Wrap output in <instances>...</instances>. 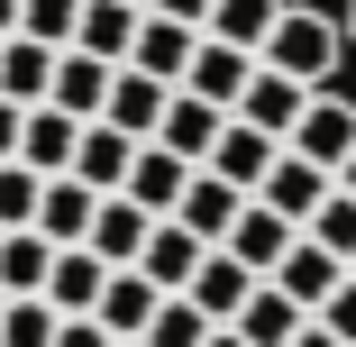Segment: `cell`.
<instances>
[{"instance_id": "44", "label": "cell", "mask_w": 356, "mask_h": 347, "mask_svg": "<svg viewBox=\"0 0 356 347\" xmlns=\"http://www.w3.org/2000/svg\"><path fill=\"white\" fill-rule=\"evenodd\" d=\"M0 311H10V293H0Z\"/></svg>"}, {"instance_id": "33", "label": "cell", "mask_w": 356, "mask_h": 347, "mask_svg": "<svg viewBox=\"0 0 356 347\" xmlns=\"http://www.w3.org/2000/svg\"><path fill=\"white\" fill-rule=\"evenodd\" d=\"M311 320H320V329H329L338 347H356V265H347V284H338V293H329V302H320Z\"/></svg>"}, {"instance_id": "2", "label": "cell", "mask_w": 356, "mask_h": 347, "mask_svg": "<svg viewBox=\"0 0 356 347\" xmlns=\"http://www.w3.org/2000/svg\"><path fill=\"white\" fill-rule=\"evenodd\" d=\"M247 83H256V55H247V46H220V37H201L192 74H183L174 92H192V101H210V110H238Z\"/></svg>"}, {"instance_id": "8", "label": "cell", "mask_w": 356, "mask_h": 347, "mask_svg": "<svg viewBox=\"0 0 356 347\" xmlns=\"http://www.w3.org/2000/svg\"><path fill=\"white\" fill-rule=\"evenodd\" d=\"M247 201H256V192H238V183H220V174H210V165H201V174H192V192H183V211H174V220H183V229H192L201 247H229V229H238V211H247Z\"/></svg>"}, {"instance_id": "35", "label": "cell", "mask_w": 356, "mask_h": 347, "mask_svg": "<svg viewBox=\"0 0 356 347\" xmlns=\"http://www.w3.org/2000/svg\"><path fill=\"white\" fill-rule=\"evenodd\" d=\"M19 128H28V110H19V101H0V165H19Z\"/></svg>"}, {"instance_id": "13", "label": "cell", "mask_w": 356, "mask_h": 347, "mask_svg": "<svg viewBox=\"0 0 356 347\" xmlns=\"http://www.w3.org/2000/svg\"><path fill=\"white\" fill-rule=\"evenodd\" d=\"M265 284H283V293H293L302 311H320V302H329V293L347 284V265H338V256H329L320 238H293V247H283V265L265 274Z\"/></svg>"}, {"instance_id": "19", "label": "cell", "mask_w": 356, "mask_h": 347, "mask_svg": "<svg viewBox=\"0 0 356 347\" xmlns=\"http://www.w3.org/2000/svg\"><path fill=\"white\" fill-rule=\"evenodd\" d=\"M110 74H119V64H101V55H83V46H64L55 55V110L64 119H101V101H110Z\"/></svg>"}, {"instance_id": "23", "label": "cell", "mask_w": 356, "mask_h": 347, "mask_svg": "<svg viewBox=\"0 0 356 347\" xmlns=\"http://www.w3.org/2000/svg\"><path fill=\"white\" fill-rule=\"evenodd\" d=\"M302 320H311V311L283 293V284H256V293H247V311H238L229 329H238L247 347H293V338H302Z\"/></svg>"}, {"instance_id": "41", "label": "cell", "mask_w": 356, "mask_h": 347, "mask_svg": "<svg viewBox=\"0 0 356 347\" xmlns=\"http://www.w3.org/2000/svg\"><path fill=\"white\" fill-rule=\"evenodd\" d=\"M110 347H147V338H110Z\"/></svg>"}, {"instance_id": "43", "label": "cell", "mask_w": 356, "mask_h": 347, "mask_svg": "<svg viewBox=\"0 0 356 347\" xmlns=\"http://www.w3.org/2000/svg\"><path fill=\"white\" fill-rule=\"evenodd\" d=\"M347 37H356V10H347Z\"/></svg>"}, {"instance_id": "25", "label": "cell", "mask_w": 356, "mask_h": 347, "mask_svg": "<svg viewBox=\"0 0 356 347\" xmlns=\"http://www.w3.org/2000/svg\"><path fill=\"white\" fill-rule=\"evenodd\" d=\"M137 19H147V10H128V0H83V28H74V46H83V55H101V64H128V46H137Z\"/></svg>"}, {"instance_id": "28", "label": "cell", "mask_w": 356, "mask_h": 347, "mask_svg": "<svg viewBox=\"0 0 356 347\" xmlns=\"http://www.w3.org/2000/svg\"><path fill=\"white\" fill-rule=\"evenodd\" d=\"M55 320H64V311H55L46 293H19L10 311H0V347H55Z\"/></svg>"}, {"instance_id": "18", "label": "cell", "mask_w": 356, "mask_h": 347, "mask_svg": "<svg viewBox=\"0 0 356 347\" xmlns=\"http://www.w3.org/2000/svg\"><path fill=\"white\" fill-rule=\"evenodd\" d=\"M201 256H210V247H201L183 220H156V229H147V256H137V274H147L156 293H183L192 274H201Z\"/></svg>"}, {"instance_id": "17", "label": "cell", "mask_w": 356, "mask_h": 347, "mask_svg": "<svg viewBox=\"0 0 356 347\" xmlns=\"http://www.w3.org/2000/svg\"><path fill=\"white\" fill-rule=\"evenodd\" d=\"M147 229H156V220L137 211L128 192H101V211H92V238H83V247H92L101 265H137V256H147Z\"/></svg>"}, {"instance_id": "7", "label": "cell", "mask_w": 356, "mask_h": 347, "mask_svg": "<svg viewBox=\"0 0 356 347\" xmlns=\"http://www.w3.org/2000/svg\"><path fill=\"white\" fill-rule=\"evenodd\" d=\"M256 284H265V274H247V265H238L229 247H210V256H201V274H192L183 293L201 302V320H210V329H229V320L247 311V293H256Z\"/></svg>"}, {"instance_id": "20", "label": "cell", "mask_w": 356, "mask_h": 347, "mask_svg": "<svg viewBox=\"0 0 356 347\" xmlns=\"http://www.w3.org/2000/svg\"><path fill=\"white\" fill-rule=\"evenodd\" d=\"M101 284H110V265H101L92 247H55V274H46V302H55L64 320H92V311H101Z\"/></svg>"}, {"instance_id": "37", "label": "cell", "mask_w": 356, "mask_h": 347, "mask_svg": "<svg viewBox=\"0 0 356 347\" xmlns=\"http://www.w3.org/2000/svg\"><path fill=\"white\" fill-rule=\"evenodd\" d=\"M293 347H338V338H329L320 320H302V338H293Z\"/></svg>"}, {"instance_id": "12", "label": "cell", "mask_w": 356, "mask_h": 347, "mask_svg": "<svg viewBox=\"0 0 356 347\" xmlns=\"http://www.w3.org/2000/svg\"><path fill=\"white\" fill-rule=\"evenodd\" d=\"M92 211H101V192H92V183H74V174H46L37 238H46V247H83V238H92Z\"/></svg>"}, {"instance_id": "21", "label": "cell", "mask_w": 356, "mask_h": 347, "mask_svg": "<svg viewBox=\"0 0 356 347\" xmlns=\"http://www.w3.org/2000/svg\"><path fill=\"white\" fill-rule=\"evenodd\" d=\"M55 55H64V46H37V37H0V101L37 110V101L55 92Z\"/></svg>"}, {"instance_id": "15", "label": "cell", "mask_w": 356, "mask_h": 347, "mask_svg": "<svg viewBox=\"0 0 356 347\" xmlns=\"http://www.w3.org/2000/svg\"><path fill=\"white\" fill-rule=\"evenodd\" d=\"M156 311H165V293L147 284V274H137V265H110V284H101V311H92V320H101L110 338H147Z\"/></svg>"}, {"instance_id": "27", "label": "cell", "mask_w": 356, "mask_h": 347, "mask_svg": "<svg viewBox=\"0 0 356 347\" xmlns=\"http://www.w3.org/2000/svg\"><path fill=\"white\" fill-rule=\"evenodd\" d=\"M46 274H55V247L37 229H0V293H46Z\"/></svg>"}, {"instance_id": "9", "label": "cell", "mask_w": 356, "mask_h": 347, "mask_svg": "<svg viewBox=\"0 0 356 347\" xmlns=\"http://www.w3.org/2000/svg\"><path fill=\"white\" fill-rule=\"evenodd\" d=\"M192 55H201V28H183V19H137V46H128V64L137 74H156V83H183L192 74Z\"/></svg>"}, {"instance_id": "36", "label": "cell", "mask_w": 356, "mask_h": 347, "mask_svg": "<svg viewBox=\"0 0 356 347\" xmlns=\"http://www.w3.org/2000/svg\"><path fill=\"white\" fill-rule=\"evenodd\" d=\"M156 19H183V28H210V0H156Z\"/></svg>"}, {"instance_id": "6", "label": "cell", "mask_w": 356, "mask_h": 347, "mask_svg": "<svg viewBox=\"0 0 356 347\" xmlns=\"http://www.w3.org/2000/svg\"><path fill=\"white\" fill-rule=\"evenodd\" d=\"M293 156H311L320 174H338V165L356 156V101L311 92V110H302V128H293Z\"/></svg>"}, {"instance_id": "24", "label": "cell", "mask_w": 356, "mask_h": 347, "mask_svg": "<svg viewBox=\"0 0 356 347\" xmlns=\"http://www.w3.org/2000/svg\"><path fill=\"white\" fill-rule=\"evenodd\" d=\"M293 238H302V229L283 220V211H265V201H247V211H238V229H229V256H238L247 274H274Z\"/></svg>"}, {"instance_id": "14", "label": "cell", "mask_w": 356, "mask_h": 347, "mask_svg": "<svg viewBox=\"0 0 356 347\" xmlns=\"http://www.w3.org/2000/svg\"><path fill=\"white\" fill-rule=\"evenodd\" d=\"M83 128H92V119H64L55 101H37V110H28V128H19V165H37V174H74Z\"/></svg>"}, {"instance_id": "26", "label": "cell", "mask_w": 356, "mask_h": 347, "mask_svg": "<svg viewBox=\"0 0 356 347\" xmlns=\"http://www.w3.org/2000/svg\"><path fill=\"white\" fill-rule=\"evenodd\" d=\"M283 10H293V0H210V28H201V37L265 55V37H274V19H283Z\"/></svg>"}, {"instance_id": "10", "label": "cell", "mask_w": 356, "mask_h": 347, "mask_svg": "<svg viewBox=\"0 0 356 347\" xmlns=\"http://www.w3.org/2000/svg\"><path fill=\"white\" fill-rule=\"evenodd\" d=\"M192 174H201V165H183L174 147H137V174H128V201H137V211H147V220H174V211H183V192H192Z\"/></svg>"}, {"instance_id": "4", "label": "cell", "mask_w": 356, "mask_h": 347, "mask_svg": "<svg viewBox=\"0 0 356 347\" xmlns=\"http://www.w3.org/2000/svg\"><path fill=\"white\" fill-rule=\"evenodd\" d=\"M165 101H174V83H156V74H137V64H119V74H110V101H101V119H110V128H128L137 147H156Z\"/></svg>"}, {"instance_id": "29", "label": "cell", "mask_w": 356, "mask_h": 347, "mask_svg": "<svg viewBox=\"0 0 356 347\" xmlns=\"http://www.w3.org/2000/svg\"><path fill=\"white\" fill-rule=\"evenodd\" d=\"M147 347H210V320L192 293H165V311L147 320Z\"/></svg>"}, {"instance_id": "3", "label": "cell", "mask_w": 356, "mask_h": 347, "mask_svg": "<svg viewBox=\"0 0 356 347\" xmlns=\"http://www.w3.org/2000/svg\"><path fill=\"white\" fill-rule=\"evenodd\" d=\"M329 192H338V174H320V165H311V156H293V147H283V156H274V174L256 183V201H265V211H283L293 229H311V211H320Z\"/></svg>"}, {"instance_id": "40", "label": "cell", "mask_w": 356, "mask_h": 347, "mask_svg": "<svg viewBox=\"0 0 356 347\" xmlns=\"http://www.w3.org/2000/svg\"><path fill=\"white\" fill-rule=\"evenodd\" d=\"M338 192H356V156H347V165H338Z\"/></svg>"}, {"instance_id": "32", "label": "cell", "mask_w": 356, "mask_h": 347, "mask_svg": "<svg viewBox=\"0 0 356 347\" xmlns=\"http://www.w3.org/2000/svg\"><path fill=\"white\" fill-rule=\"evenodd\" d=\"M74 28H83V0H28L19 10V37L37 46H74Z\"/></svg>"}, {"instance_id": "39", "label": "cell", "mask_w": 356, "mask_h": 347, "mask_svg": "<svg viewBox=\"0 0 356 347\" xmlns=\"http://www.w3.org/2000/svg\"><path fill=\"white\" fill-rule=\"evenodd\" d=\"M210 347H247V338H238V329H210Z\"/></svg>"}, {"instance_id": "34", "label": "cell", "mask_w": 356, "mask_h": 347, "mask_svg": "<svg viewBox=\"0 0 356 347\" xmlns=\"http://www.w3.org/2000/svg\"><path fill=\"white\" fill-rule=\"evenodd\" d=\"M55 347H110L101 320H55Z\"/></svg>"}, {"instance_id": "1", "label": "cell", "mask_w": 356, "mask_h": 347, "mask_svg": "<svg viewBox=\"0 0 356 347\" xmlns=\"http://www.w3.org/2000/svg\"><path fill=\"white\" fill-rule=\"evenodd\" d=\"M338 55H347V28H338V19H320V10H283L256 64H274V74H293V83L320 92V83L338 74Z\"/></svg>"}, {"instance_id": "5", "label": "cell", "mask_w": 356, "mask_h": 347, "mask_svg": "<svg viewBox=\"0 0 356 347\" xmlns=\"http://www.w3.org/2000/svg\"><path fill=\"white\" fill-rule=\"evenodd\" d=\"M302 110H311V83H293V74H274V64H256V83H247V101H238L229 119H247V128H265V137H283V147H293Z\"/></svg>"}, {"instance_id": "11", "label": "cell", "mask_w": 356, "mask_h": 347, "mask_svg": "<svg viewBox=\"0 0 356 347\" xmlns=\"http://www.w3.org/2000/svg\"><path fill=\"white\" fill-rule=\"evenodd\" d=\"M128 174H137V137L110 128V119H92L83 147H74V183H92V192H128Z\"/></svg>"}, {"instance_id": "16", "label": "cell", "mask_w": 356, "mask_h": 347, "mask_svg": "<svg viewBox=\"0 0 356 347\" xmlns=\"http://www.w3.org/2000/svg\"><path fill=\"white\" fill-rule=\"evenodd\" d=\"M274 156H283V137H265V128L229 119V128H220V147H210V174H220V183H238V192H256V183L274 174Z\"/></svg>"}, {"instance_id": "31", "label": "cell", "mask_w": 356, "mask_h": 347, "mask_svg": "<svg viewBox=\"0 0 356 347\" xmlns=\"http://www.w3.org/2000/svg\"><path fill=\"white\" fill-rule=\"evenodd\" d=\"M37 201H46L37 165H0V229H37Z\"/></svg>"}, {"instance_id": "30", "label": "cell", "mask_w": 356, "mask_h": 347, "mask_svg": "<svg viewBox=\"0 0 356 347\" xmlns=\"http://www.w3.org/2000/svg\"><path fill=\"white\" fill-rule=\"evenodd\" d=\"M302 238H320L338 265H356V192H329L320 211H311V229H302Z\"/></svg>"}, {"instance_id": "38", "label": "cell", "mask_w": 356, "mask_h": 347, "mask_svg": "<svg viewBox=\"0 0 356 347\" xmlns=\"http://www.w3.org/2000/svg\"><path fill=\"white\" fill-rule=\"evenodd\" d=\"M19 10H28V0H0V37H19Z\"/></svg>"}, {"instance_id": "42", "label": "cell", "mask_w": 356, "mask_h": 347, "mask_svg": "<svg viewBox=\"0 0 356 347\" xmlns=\"http://www.w3.org/2000/svg\"><path fill=\"white\" fill-rule=\"evenodd\" d=\"M128 10H156V0H128Z\"/></svg>"}, {"instance_id": "22", "label": "cell", "mask_w": 356, "mask_h": 347, "mask_svg": "<svg viewBox=\"0 0 356 347\" xmlns=\"http://www.w3.org/2000/svg\"><path fill=\"white\" fill-rule=\"evenodd\" d=\"M220 128H229V110H210V101L174 92V101H165V128H156V147H174L183 165H210V147H220Z\"/></svg>"}]
</instances>
